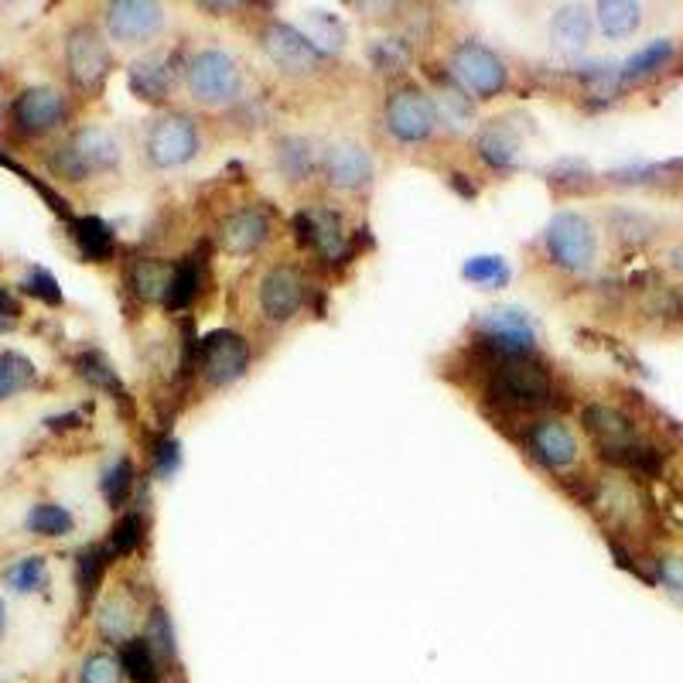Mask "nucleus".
<instances>
[{
  "instance_id": "obj_1",
  "label": "nucleus",
  "mask_w": 683,
  "mask_h": 683,
  "mask_svg": "<svg viewBox=\"0 0 683 683\" xmlns=\"http://www.w3.org/2000/svg\"><path fill=\"white\" fill-rule=\"evenodd\" d=\"M584 427L598 441L605 458H612L618 464H629V469H636V472H657L660 469V455L639 441L632 421L626 414H618L615 407H605V403H592V407H584Z\"/></svg>"
},
{
  "instance_id": "obj_2",
  "label": "nucleus",
  "mask_w": 683,
  "mask_h": 683,
  "mask_svg": "<svg viewBox=\"0 0 683 683\" xmlns=\"http://www.w3.org/2000/svg\"><path fill=\"white\" fill-rule=\"evenodd\" d=\"M184 89L202 107H226L243 92V72L223 48H202L184 66Z\"/></svg>"
},
{
  "instance_id": "obj_3",
  "label": "nucleus",
  "mask_w": 683,
  "mask_h": 683,
  "mask_svg": "<svg viewBox=\"0 0 683 683\" xmlns=\"http://www.w3.org/2000/svg\"><path fill=\"white\" fill-rule=\"evenodd\" d=\"M116 165H120V144L103 127L79 131L69 144H61L58 154L52 158V168L69 181H82L89 175H103Z\"/></svg>"
},
{
  "instance_id": "obj_4",
  "label": "nucleus",
  "mask_w": 683,
  "mask_h": 683,
  "mask_svg": "<svg viewBox=\"0 0 683 683\" xmlns=\"http://www.w3.org/2000/svg\"><path fill=\"white\" fill-rule=\"evenodd\" d=\"M489 396H495L503 407L526 411V407H544L550 400V377L537 366L519 359H506L489 372Z\"/></svg>"
},
{
  "instance_id": "obj_5",
  "label": "nucleus",
  "mask_w": 683,
  "mask_h": 683,
  "mask_svg": "<svg viewBox=\"0 0 683 683\" xmlns=\"http://www.w3.org/2000/svg\"><path fill=\"white\" fill-rule=\"evenodd\" d=\"M595 250H598L595 229L584 215H578V212L553 215L547 226V254L557 267L571 270V273H584L595 264Z\"/></svg>"
},
{
  "instance_id": "obj_6",
  "label": "nucleus",
  "mask_w": 683,
  "mask_h": 683,
  "mask_svg": "<svg viewBox=\"0 0 683 683\" xmlns=\"http://www.w3.org/2000/svg\"><path fill=\"white\" fill-rule=\"evenodd\" d=\"M451 72L458 79V86L475 100H492L506 89V61L495 55L492 48L479 45V42H461L451 55Z\"/></svg>"
},
{
  "instance_id": "obj_7",
  "label": "nucleus",
  "mask_w": 683,
  "mask_h": 683,
  "mask_svg": "<svg viewBox=\"0 0 683 683\" xmlns=\"http://www.w3.org/2000/svg\"><path fill=\"white\" fill-rule=\"evenodd\" d=\"M144 150H147V161L154 168H181V165H189L199 154L195 123L184 113H165L161 120L150 123Z\"/></svg>"
},
{
  "instance_id": "obj_8",
  "label": "nucleus",
  "mask_w": 683,
  "mask_h": 683,
  "mask_svg": "<svg viewBox=\"0 0 683 683\" xmlns=\"http://www.w3.org/2000/svg\"><path fill=\"white\" fill-rule=\"evenodd\" d=\"M260 45L267 52V58L273 61L277 69L288 72V76H312L322 69V48L298 31L294 24H284V21H270L260 35Z\"/></svg>"
},
{
  "instance_id": "obj_9",
  "label": "nucleus",
  "mask_w": 683,
  "mask_h": 683,
  "mask_svg": "<svg viewBox=\"0 0 683 683\" xmlns=\"http://www.w3.org/2000/svg\"><path fill=\"white\" fill-rule=\"evenodd\" d=\"M199 366H202L205 383L229 387L243 377L246 366H250V342L236 332H226V328L212 332L199 346Z\"/></svg>"
},
{
  "instance_id": "obj_10",
  "label": "nucleus",
  "mask_w": 683,
  "mask_h": 683,
  "mask_svg": "<svg viewBox=\"0 0 683 683\" xmlns=\"http://www.w3.org/2000/svg\"><path fill=\"white\" fill-rule=\"evenodd\" d=\"M438 123V113H434V103L427 92H421L417 86L396 89L390 103H387V131L400 141V144H424Z\"/></svg>"
},
{
  "instance_id": "obj_11",
  "label": "nucleus",
  "mask_w": 683,
  "mask_h": 683,
  "mask_svg": "<svg viewBox=\"0 0 683 683\" xmlns=\"http://www.w3.org/2000/svg\"><path fill=\"white\" fill-rule=\"evenodd\" d=\"M66 61L76 86L82 89H100L103 79L110 76V48L92 27H76L66 42Z\"/></svg>"
},
{
  "instance_id": "obj_12",
  "label": "nucleus",
  "mask_w": 683,
  "mask_h": 683,
  "mask_svg": "<svg viewBox=\"0 0 683 683\" xmlns=\"http://www.w3.org/2000/svg\"><path fill=\"white\" fill-rule=\"evenodd\" d=\"M304 304V281L301 273L288 264H277L264 273L260 281V312L270 322H291Z\"/></svg>"
},
{
  "instance_id": "obj_13",
  "label": "nucleus",
  "mask_w": 683,
  "mask_h": 683,
  "mask_svg": "<svg viewBox=\"0 0 683 683\" xmlns=\"http://www.w3.org/2000/svg\"><path fill=\"white\" fill-rule=\"evenodd\" d=\"M161 24H165V11L158 4H147V0H120V4L107 8L110 35L123 45L154 38L161 31Z\"/></svg>"
},
{
  "instance_id": "obj_14",
  "label": "nucleus",
  "mask_w": 683,
  "mask_h": 683,
  "mask_svg": "<svg viewBox=\"0 0 683 683\" xmlns=\"http://www.w3.org/2000/svg\"><path fill=\"white\" fill-rule=\"evenodd\" d=\"M479 332L489 338V346L506 352L510 359H519L534 349V325L516 307H495L479 318Z\"/></svg>"
},
{
  "instance_id": "obj_15",
  "label": "nucleus",
  "mask_w": 683,
  "mask_h": 683,
  "mask_svg": "<svg viewBox=\"0 0 683 683\" xmlns=\"http://www.w3.org/2000/svg\"><path fill=\"white\" fill-rule=\"evenodd\" d=\"M66 120V97L58 89L48 86H35L24 89L14 100V123L24 134H45L52 127Z\"/></svg>"
},
{
  "instance_id": "obj_16",
  "label": "nucleus",
  "mask_w": 683,
  "mask_h": 683,
  "mask_svg": "<svg viewBox=\"0 0 683 683\" xmlns=\"http://www.w3.org/2000/svg\"><path fill=\"white\" fill-rule=\"evenodd\" d=\"M325 175L328 181L335 184L338 192H359L369 184L372 178V158H369V150L352 144V141H342L328 150V158H325Z\"/></svg>"
},
{
  "instance_id": "obj_17",
  "label": "nucleus",
  "mask_w": 683,
  "mask_h": 683,
  "mask_svg": "<svg viewBox=\"0 0 683 683\" xmlns=\"http://www.w3.org/2000/svg\"><path fill=\"white\" fill-rule=\"evenodd\" d=\"M175 86V55L171 52H154L144 55L131 66V89L141 100L161 103Z\"/></svg>"
},
{
  "instance_id": "obj_18",
  "label": "nucleus",
  "mask_w": 683,
  "mask_h": 683,
  "mask_svg": "<svg viewBox=\"0 0 683 683\" xmlns=\"http://www.w3.org/2000/svg\"><path fill=\"white\" fill-rule=\"evenodd\" d=\"M530 451L547 469H568L578 458V441L561 421H540L530 427Z\"/></svg>"
},
{
  "instance_id": "obj_19",
  "label": "nucleus",
  "mask_w": 683,
  "mask_h": 683,
  "mask_svg": "<svg viewBox=\"0 0 683 683\" xmlns=\"http://www.w3.org/2000/svg\"><path fill=\"white\" fill-rule=\"evenodd\" d=\"M298 233L304 243H312L315 250H322L328 260H338L346 254V229H342V220L328 209H312V212H298L294 220Z\"/></svg>"
},
{
  "instance_id": "obj_20",
  "label": "nucleus",
  "mask_w": 683,
  "mask_h": 683,
  "mask_svg": "<svg viewBox=\"0 0 683 683\" xmlns=\"http://www.w3.org/2000/svg\"><path fill=\"white\" fill-rule=\"evenodd\" d=\"M267 233H270V226L264 220V212H257V209H239V212H233L229 220L220 226V246H223L226 254H233V257H246V254L260 250Z\"/></svg>"
},
{
  "instance_id": "obj_21",
  "label": "nucleus",
  "mask_w": 683,
  "mask_h": 683,
  "mask_svg": "<svg viewBox=\"0 0 683 683\" xmlns=\"http://www.w3.org/2000/svg\"><path fill=\"white\" fill-rule=\"evenodd\" d=\"M479 154H482V161L489 165V168H500V171H506V168H513L516 165V150H519V141H516V134L506 127V123H489V127H482L479 131Z\"/></svg>"
},
{
  "instance_id": "obj_22",
  "label": "nucleus",
  "mask_w": 683,
  "mask_h": 683,
  "mask_svg": "<svg viewBox=\"0 0 683 683\" xmlns=\"http://www.w3.org/2000/svg\"><path fill=\"white\" fill-rule=\"evenodd\" d=\"M550 35H553V42L561 52H578V48H584L587 35H592V18H587L584 8L568 4L561 11H553Z\"/></svg>"
},
{
  "instance_id": "obj_23",
  "label": "nucleus",
  "mask_w": 683,
  "mask_h": 683,
  "mask_svg": "<svg viewBox=\"0 0 683 683\" xmlns=\"http://www.w3.org/2000/svg\"><path fill=\"white\" fill-rule=\"evenodd\" d=\"M120 667L134 683H165L158 670V653L147 639H127L120 646Z\"/></svg>"
},
{
  "instance_id": "obj_24",
  "label": "nucleus",
  "mask_w": 683,
  "mask_h": 683,
  "mask_svg": "<svg viewBox=\"0 0 683 683\" xmlns=\"http://www.w3.org/2000/svg\"><path fill=\"white\" fill-rule=\"evenodd\" d=\"M72 236L79 243L82 257H89L92 264H103L113 254V233L103 220H97V215H82V220H76Z\"/></svg>"
},
{
  "instance_id": "obj_25",
  "label": "nucleus",
  "mask_w": 683,
  "mask_h": 683,
  "mask_svg": "<svg viewBox=\"0 0 683 683\" xmlns=\"http://www.w3.org/2000/svg\"><path fill=\"white\" fill-rule=\"evenodd\" d=\"M171 264L165 260H137L131 267V288L144 298V301H165L168 284H171Z\"/></svg>"
},
{
  "instance_id": "obj_26",
  "label": "nucleus",
  "mask_w": 683,
  "mask_h": 683,
  "mask_svg": "<svg viewBox=\"0 0 683 683\" xmlns=\"http://www.w3.org/2000/svg\"><path fill=\"white\" fill-rule=\"evenodd\" d=\"M195 294H199V257H184L171 270L165 307H171V312H184V307L195 301Z\"/></svg>"
},
{
  "instance_id": "obj_27",
  "label": "nucleus",
  "mask_w": 683,
  "mask_h": 683,
  "mask_svg": "<svg viewBox=\"0 0 683 683\" xmlns=\"http://www.w3.org/2000/svg\"><path fill=\"white\" fill-rule=\"evenodd\" d=\"M639 21L642 11L639 4H629V0H605V4H598V24L608 38H629Z\"/></svg>"
},
{
  "instance_id": "obj_28",
  "label": "nucleus",
  "mask_w": 683,
  "mask_h": 683,
  "mask_svg": "<svg viewBox=\"0 0 683 683\" xmlns=\"http://www.w3.org/2000/svg\"><path fill=\"white\" fill-rule=\"evenodd\" d=\"M670 55H673V42L670 38H657V42H649V45H642L639 52H632L626 61H623V79H642V76H649V72H657V69H663L667 61H670Z\"/></svg>"
},
{
  "instance_id": "obj_29",
  "label": "nucleus",
  "mask_w": 683,
  "mask_h": 683,
  "mask_svg": "<svg viewBox=\"0 0 683 683\" xmlns=\"http://www.w3.org/2000/svg\"><path fill=\"white\" fill-rule=\"evenodd\" d=\"M434 113H438L448 127L461 131V127H469V120H472V100H469V92L464 89H455V86H441L438 92H434Z\"/></svg>"
},
{
  "instance_id": "obj_30",
  "label": "nucleus",
  "mask_w": 683,
  "mask_h": 683,
  "mask_svg": "<svg viewBox=\"0 0 683 683\" xmlns=\"http://www.w3.org/2000/svg\"><path fill=\"white\" fill-rule=\"evenodd\" d=\"M72 513L66 506H55V503H42L27 513V530L31 534H42V537H66L72 534Z\"/></svg>"
},
{
  "instance_id": "obj_31",
  "label": "nucleus",
  "mask_w": 683,
  "mask_h": 683,
  "mask_svg": "<svg viewBox=\"0 0 683 683\" xmlns=\"http://www.w3.org/2000/svg\"><path fill=\"white\" fill-rule=\"evenodd\" d=\"M31 380H35V366L21 352H4L0 356V400H11L21 393Z\"/></svg>"
},
{
  "instance_id": "obj_32",
  "label": "nucleus",
  "mask_w": 683,
  "mask_h": 683,
  "mask_svg": "<svg viewBox=\"0 0 683 683\" xmlns=\"http://www.w3.org/2000/svg\"><path fill=\"white\" fill-rule=\"evenodd\" d=\"M277 161H281V168L298 181L304 175H312L315 150H312V144H307L304 137H288V141H281V147H277Z\"/></svg>"
},
{
  "instance_id": "obj_33",
  "label": "nucleus",
  "mask_w": 683,
  "mask_h": 683,
  "mask_svg": "<svg viewBox=\"0 0 683 683\" xmlns=\"http://www.w3.org/2000/svg\"><path fill=\"white\" fill-rule=\"evenodd\" d=\"M107 561H110V550H103V547H89V550L79 553L76 581H79V595L82 598H89L100 587V578L107 571Z\"/></svg>"
},
{
  "instance_id": "obj_34",
  "label": "nucleus",
  "mask_w": 683,
  "mask_h": 683,
  "mask_svg": "<svg viewBox=\"0 0 683 683\" xmlns=\"http://www.w3.org/2000/svg\"><path fill=\"white\" fill-rule=\"evenodd\" d=\"M144 639L150 642L154 653H161L165 660H175L178 646H175V629H171V618L165 615V608H154L147 615V636Z\"/></svg>"
},
{
  "instance_id": "obj_35",
  "label": "nucleus",
  "mask_w": 683,
  "mask_h": 683,
  "mask_svg": "<svg viewBox=\"0 0 683 683\" xmlns=\"http://www.w3.org/2000/svg\"><path fill=\"white\" fill-rule=\"evenodd\" d=\"M131 489H134V464L127 458H120L113 469L107 472V479H103V495H107V503L116 510V506L127 503Z\"/></svg>"
},
{
  "instance_id": "obj_36",
  "label": "nucleus",
  "mask_w": 683,
  "mask_h": 683,
  "mask_svg": "<svg viewBox=\"0 0 683 683\" xmlns=\"http://www.w3.org/2000/svg\"><path fill=\"white\" fill-rule=\"evenodd\" d=\"M45 561L42 557H24V561H18L11 571H8V584L14 587V592H38V587L45 584Z\"/></svg>"
},
{
  "instance_id": "obj_37",
  "label": "nucleus",
  "mask_w": 683,
  "mask_h": 683,
  "mask_svg": "<svg viewBox=\"0 0 683 683\" xmlns=\"http://www.w3.org/2000/svg\"><path fill=\"white\" fill-rule=\"evenodd\" d=\"M141 534H144V523H141V516L137 513H127L123 516L116 526H113V537H110V553H116V557H123V553H131V550H137V544H141Z\"/></svg>"
},
{
  "instance_id": "obj_38",
  "label": "nucleus",
  "mask_w": 683,
  "mask_h": 683,
  "mask_svg": "<svg viewBox=\"0 0 683 683\" xmlns=\"http://www.w3.org/2000/svg\"><path fill=\"white\" fill-rule=\"evenodd\" d=\"M307 38H312L322 52H338L342 42H346V35H342V24L332 14H325V11L312 14V31H307Z\"/></svg>"
},
{
  "instance_id": "obj_39",
  "label": "nucleus",
  "mask_w": 683,
  "mask_h": 683,
  "mask_svg": "<svg viewBox=\"0 0 683 683\" xmlns=\"http://www.w3.org/2000/svg\"><path fill=\"white\" fill-rule=\"evenodd\" d=\"M461 273L475 284H503L510 277V270L500 257H472L469 264H464Z\"/></svg>"
},
{
  "instance_id": "obj_40",
  "label": "nucleus",
  "mask_w": 683,
  "mask_h": 683,
  "mask_svg": "<svg viewBox=\"0 0 683 683\" xmlns=\"http://www.w3.org/2000/svg\"><path fill=\"white\" fill-rule=\"evenodd\" d=\"M131 612H127V605L123 602H107L103 605V612H100V629H103V636H110V639H123L127 642V636H131Z\"/></svg>"
},
{
  "instance_id": "obj_41",
  "label": "nucleus",
  "mask_w": 683,
  "mask_h": 683,
  "mask_svg": "<svg viewBox=\"0 0 683 683\" xmlns=\"http://www.w3.org/2000/svg\"><path fill=\"white\" fill-rule=\"evenodd\" d=\"M79 372L89 380V383H97V387H107V390H116L120 393V380H116V372L110 369V362L100 356V352H89L79 359Z\"/></svg>"
},
{
  "instance_id": "obj_42",
  "label": "nucleus",
  "mask_w": 683,
  "mask_h": 683,
  "mask_svg": "<svg viewBox=\"0 0 683 683\" xmlns=\"http://www.w3.org/2000/svg\"><path fill=\"white\" fill-rule=\"evenodd\" d=\"M120 673H123L120 660L107 653H97L82 663V683H120Z\"/></svg>"
},
{
  "instance_id": "obj_43",
  "label": "nucleus",
  "mask_w": 683,
  "mask_h": 683,
  "mask_svg": "<svg viewBox=\"0 0 683 683\" xmlns=\"http://www.w3.org/2000/svg\"><path fill=\"white\" fill-rule=\"evenodd\" d=\"M24 291L42 298L45 304H61V288H58V281H55V277L45 267H35V270L24 277Z\"/></svg>"
},
{
  "instance_id": "obj_44",
  "label": "nucleus",
  "mask_w": 683,
  "mask_h": 683,
  "mask_svg": "<svg viewBox=\"0 0 683 683\" xmlns=\"http://www.w3.org/2000/svg\"><path fill=\"white\" fill-rule=\"evenodd\" d=\"M372 58H377L380 69H400V66H407L411 52L403 48L400 42H380L377 48H372Z\"/></svg>"
},
{
  "instance_id": "obj_45",
  "label": "nucleus",
  "mask_w": 683,
  "mask_h": 683,
  "mask_svg": "<svg viewBox=\"0 0 683 683\" xmlns=\"http://www.w3.org/2000/svg\"><path fill=\"white\" fill-rule=\"evenodd\" d=\"M660 581L670 587L676 598H683V557H663L660 561Z\"/></svg>"
},
{
  "instance_id": "obj_46",
  "label": "nucleus",
  "mask_w": 683,
  "mask_h": 683,
  "mask_svg": "<svg viewBox=\"0 0 683 683\" xmlns=\"http://www.w3.org/2000/svg\"><path fill=\"white\" fill-rule=\"evenodd\" d=\"M178 461H181V455H178V441H161L158 445V475H171L175 469H178Z\"/></svg>"
},
{
  "instance_id": "obj_47",
  "label": "nucleus",
  "mask_w": 683,
  "mask_h": 683,
  "mask_svg": "<svg viewBox=\"0 0 683 683\" xmlns=\"http://www.w3.org/2000/svg\"><path fill=\"white\" fill-rule=\"evenodd\" d=\"M0 318H18V301L4 291V288H0Z\"/></svg>"
},
{
  "instance_id": "obj_48",
  "label": "nucleus",
  "mask_w": 683,
  "mask_h": 683,
  "mask_svg": "<svg viewBox=\"0 0 683 683\" xmlns=\"http://www.w3.org/2000/svg\"><path fill=\"white\" fill-rule=\"evenodd\" d=\"M8 328H11V322H8V318H0V332H8Z\"/></svg>"
},
{
  "instance_id": "obj_49",
  "label": "nucleus",
  "mask_w": 683,
  "mask_h": 683,
  "mask_svg": "<svg viewBox=\"0 0 683 683\" xmlns=\"http://www.w3.org/2000/svg\"><path fill=\"white\" fill-rule=\"evenodd\" d=\"M0 623H4V618H0Z\"/></svg>"
}]
</instances>
